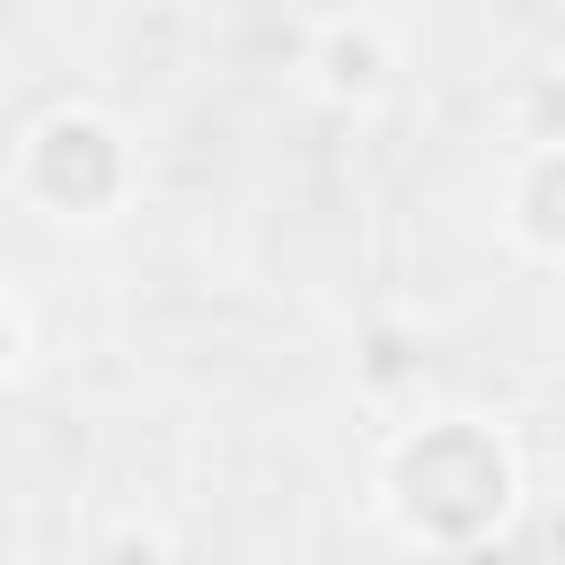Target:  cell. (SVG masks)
<instances>
[{
	"mask_svg": "<svg viewBox=\"0 0 565 565\" xmlns=\"http://www.w3.org/2000/svg\"><path fill=\"white\" fill-rule=\"evenodd\" d=\"M512 141L521 150H565V71H530L512 88Z\"/></svg>",
	"mask_w": 565,
	"mask_h": 565,
	"instance_id": "obj_5",
	"label": "cell"
},
{
	"mask_svg": "<svg viewBox=\"0 0 565 565\" xmlns=\"http://www.w3.org/2000/svg\"><path fill=\"white\" fill-rule=\"evenodd\" d=\"M397 71V44L380 18H318L309 26V79L327 106H380Z\"/></svg>",
	"mask_w": 565,
	"mask_h": 565,
	"instance_id": "obj_3",
	"label": "cell"
},
{
	"mask_svg": "<svg viewBox=\"0 0 565 565\" xmlns=\"http://www.w3.org/2000/svg\"><path fill=\"white\" fill-rule=\"evenodd\" d=\"M132 177H141V159H132V141H124V124L97 115V106H53V115H35L26 141H18V194H26L44 221H62V230L115 221V212L132 203Z\"/></svg>",
	"mask_w": 565,
	"mask_h": 565,
	"instance_id": "obj_2",
	"label": "cell"
},
{
	"mask_svg": "<svg viewBox=\"0 0 565 565\" xmlns=\"http://www.w3.org/2000/svg\"><path fill=\"white\" fill-rule=\"evenodd\" d=\"M18 362H26V318H18V300L0 291V388L18 380Z\"/></svg>",
	"mask_w": 565,
	"mask_h": 565,
	"instance_id": "obj_6",
	"label": "cell"
},
{
	"mask_svg": "<svg viewBox=\"0 0 565 565\" xmlns=\"http://www.w3.org/2000/svg\"><path fill=\"white\" fill-rule=\"evenodd\" d=\"M503 238L539 265H565V150H512L503 168Z\"/></svg>",
	"mask_w": 565,
	"mask_h": 565,
	"instance_id": "obj_4",
	"label": "cell"
},
{
	"mask_svg": "<svg viewBox=\"0 0 565 565\" xmlns=\"http://www.w3.org/2000/svg\"><path fill=\"white\" fill-rule=\"evenodd\" d=\"M371 503L424 565L468 556V547H503V530L521 512V450L486 415H459V406L415 415L380 441Z\"/></svg>",
	"mask_w": 565,
	"mask_h": 565,
	"instance_id": "obj_1",
	"label": "cell"
},
{
	"mask_svg": "<svg viewBox=\"0 0 565 565\" xmlns=\"http://www.w3.org/2000/svg\"><path fill=\"white\" fill-rule=\"evenodd\" d=\"M441 565H512V547H468V556H441Z\"/></svg>",
	"mask_w": 565,
	"mask_h": 565,
	"instance_id": "obj_7",
	"label": "cell"
}]
</instances>
